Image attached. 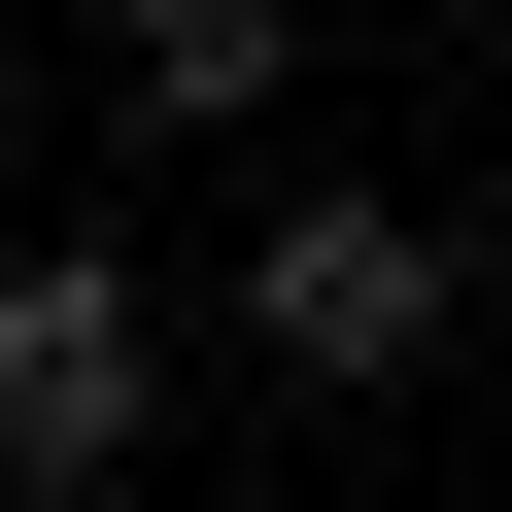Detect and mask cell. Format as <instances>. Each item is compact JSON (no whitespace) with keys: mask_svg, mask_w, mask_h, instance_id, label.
I'll list each match as a JSON object with an SVG mask.
<instances>
[{"mask_svg":"<svg viewBox=\"0 0 512 512\" xmlns=\"http://www.w3.org/2000/svg\"><path fill=\"white\" fill-rule=\"evenodd\" d=\"M444 308H478V239L410 171H274V205H239V376H274V410H410Z\"/></svg>","mask_w":512,"mask_h":512,"instance_id":"obj_1","label":"cell"},{"mask_svg":"<svg viewBox=\"0 0 512 512\" xmlns=\"http://www.w3.org/2000/svg\"><path fill=\"white\" fill-rule=\"evenodd\" d=\"M171 410V274L137 239H0V512H103Z\"/></svg>","mask_w":512,"mask_h":512,"instance_id":"obj_2","label":"cell"},{"mask_svg":"<svg viewBox=\"0 0 512 512\" xmlns=\"http://www.w3.org/2000/svg\"><path fill=\"white\" fill-rule=\"evenodd\" d=\"M103 69H137V137H274L308 103V0H103Z\"/></svg>","mask_w":512,"mask_h":512,"instance_id":"obj_3","label":"cell"}]
</instances>
